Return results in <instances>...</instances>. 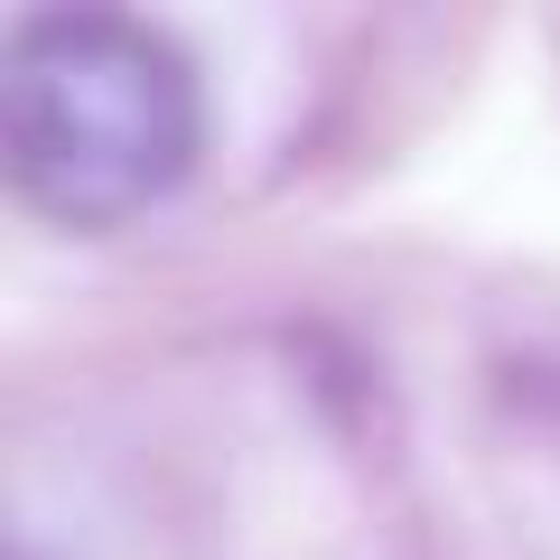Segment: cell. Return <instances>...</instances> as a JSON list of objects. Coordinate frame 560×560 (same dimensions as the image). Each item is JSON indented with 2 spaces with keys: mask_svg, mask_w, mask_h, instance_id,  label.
Masks as SVG:
<instances>
[{
  "mask_svg": "<svg viewBox=\"0 0 560 560\" xmlns=\"http://www.w3.org/2000/svg\"><path fill=\"white\" fill-rule=\"evenodd\" d=\"M206 140L197 66L131 10H38L0 47V168L28 215L113 234L178 197Z\"/></svg>",
  "mask_w": 560,
  "mask_h": 560,
  "instance_id": "obj_1",
  "label": "cell"
}]
</instances>
